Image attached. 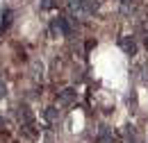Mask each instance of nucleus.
<instances>
[{
    "instance_id": "obj_1",
    "label": "nucleus",
    "mask_w": 148,
    "mask_h": 143,
    "mask_svg": "<svg viewBox=\"0 0 148 143\" xmlns=\"http://www.w3.org/2000/svg\"><path fill=\"white\" fill-rule=\"evenodd\" d=\"M53 32H62L64 36H71V25H69V18H57L53 23Z\"/></svg>"
},
{
    "instance_id": "obj_2",
    "label": "nucleus",
    "mask_w": 148,
    "mask_h": 143,
    "mask_svg": "<svg viewBox=\"0 0 148 143\" xmlns=\"http://www.w3.org/2000/svg\"><path fill=\"white\" fill-rule=\"evenodd\" d=\"M119 46H121L128 54H134V52H137V43H134V39H132V36H121V39H119Z\"/></svg>"
},
{
    "instance_id": "obj_3",
    "label": "nucleus",
    "mask_w": 148,
    "mask_h": 143,
    "mask_svg": "<svg viewBox=\"0 0 148 143\" xmlns=\"http://www.w3.org/2000/svg\"><path fill=\"white\" fill-rule=\"evenodd\" d=\"M12 16H14V14H12V9H5V12H2V23H0V34H2V32H5V30H7L9 25H12Z\"/></svg>"
},
{
    "instance_id": "obj_4",
    "label": "nucleus",
    "mask_w": 148,
    "mask_h": 143,
    "mask_svg": "<svg viewBox=\"0 0 148 143\" xmlns=\"http://www.w3.org/2000/svg\"><path fill=\"white\" fill-rule=\"evenodd\" d=\"M98 139H100V141L112 143V139H114V136H112V132H110V127H107V125H103V127H100V132H98Z\"/></svg>"
},
{
    "instance_id": "obj_5",
    "label": "nucleus",
    "mask_w": 148,
    "mask_h": 143,
    "mask_svg": "<svg viewBox=\"0 0 148 143\" xmlns=\"http://www.w3.org/2000/svg\"><path fill=\"white\" fill-rule=\"evenodd\" d=\"M96 9H98V5H96L93 0H84V2H82V12H84V14H93Z\"/></svg>"
},
{
    "instance_id": "obj_6",
    "label": "nucleus",
    "mask_w": 148,
    "mask_h": 143,
    "mask_svg": "<svg viewBox=\"0 0 148 143\" xmlns=\"http://www.w3.org/2000/svg\"><path fill=\"white\" fill-rule=\"evenodd\" d=\"M57 116H59V111H57L55 107H48V109H46V121H50V123H53Z\"/></svg>"
},
{
    "instance_id": "obj_7",
    "label": "nucleus",
    "mask_w": 148,
    "mask_h": 143,
    "mask_svg": "<svg viewBox=\"0 0 148 143\" xmlns=\"http://www.w3.org/2000/svg\"><path fill=\"white\" fill-rule=\"evenodd\" d=\"M73 98H75V91L73 89H66L64 93H62V102H71Z\"/></svg>"
},
{
    "instance_id": "obj_8",
    "label": "nucleus",
    "mask_w": 148,
    "mask_h": 143,
    "mask_svg": "<svg viewBox=\"0 0 148 143\" xmlns=\"http://www.w3.org/2000/svg\"><path fill=\"white\" fill-rule=\"evenodd\" d=\"M66 2H69L71 9H82V2H84V0H66Z\"/></svg>"
},
{
    "instance_id": "obj_9",
    "label": "nucleus",
    "mask_w": 148,
    "mask_h": 143,
    "mask_svg": "<svg viewBox=\"0 0 148 143\" xmlns=\"http://www.w3.org/2000/svg\"><path fill=\"white\" fill-rule=\"evenodd\" d=\"M53 7V0H41V9H50Z\"/></svg>"
},
{
    "instance_id": "obj_10",
    "label": "nucleus",
    "mask_w": 148,
    "mask_h": 143,
    "mask_svg": "<svg viewBox=\"0 0 148 143\" xmlns=\"http://www.w3.org/2000/svg\"><path fill=\"white\" fill-rule=\"evenodd\" d=\"M5 93H7V86H5V82H2V80H0V98H2V95H5Z\"/></svg>"
},
{
    "instance_id": "obj_11",
    "label": "nucleus",
    "mask_w": 148,
    "mask_h": 143,
    "mask_svg": "<svg viewBox=\"0 0 148 143\" xmlns=\"http://www.w3.org/2000/svg\"><path fill=\"white\" fill-rule=\"evenodd\" d=\"M0 125H2V118H0Z\"/></svg>"
}]
</instances>
